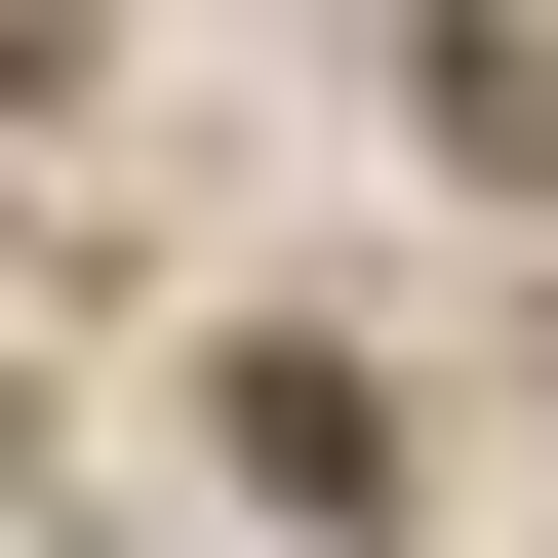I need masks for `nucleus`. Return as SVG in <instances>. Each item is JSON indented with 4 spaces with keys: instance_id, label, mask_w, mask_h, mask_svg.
Here are the masks:
<instances>
[]
</instances>
